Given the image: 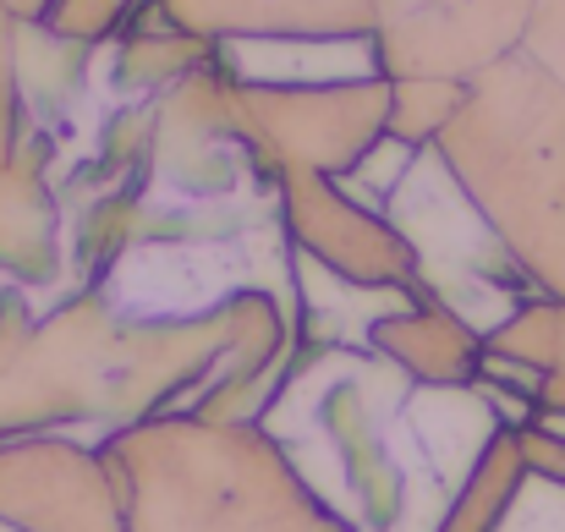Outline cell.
Returning <instances> with one entry per match:
<instances>
[{
    "instance_id": "1",
    "label": "cell",
    "mask_w": 565,
    "mask_h": 532,
    "mask_svg": "<svg viewBox=\"0 0 565 532\" xmlns=\"http://www.w3.org/2000/svg\"><path fill=\"white\" fill-rule=\"evenodd\" d=\"M297 347V308L275 291H231L209 313H127L105 286L55 302L0 297V445L121 428L198 412L253 423Z\"/></svg>"
},
{
    "instance_id": "2",
    "label": "cell",
    "mask_w": 565,
    "mask_h": 532,
    "mask_svg": "<svg viewBox=\"0 0 565 532\" xmlns=\"http://www.w3.org/2000/svg\"><path fill=\"white\" fill-rule=\"evenodd\" d=\"M253 423L352 532H439L494 434L511 428L483 384H417L369 347L313 341L291 347Z\"/></svg>"
},
{
    "instance_id": "3",
    "label": "cell",
    "mask_w": 565,
    "mask_h": 532,
    "mask_svg": "<svg viewBox=\"0 0 565 532\" xmlns=\"http://www.w3.org/2000/svg\"><path fill=\"white\" fill-rule=\"evenodd\" d=\"M127 532H352L264 423L171 412L99 439Z\"/></svg>"
},
{
    "instance_id": "4",
    "label": "cell",
    "mask_w": 565,
    "mask_h": 532,
    "mask_svg": "<svg viewBox=\"0 0 565 532\" xmlns=\"http://www.w3.org/2000/svg\"><path fill=\"white\" fill-rule=\"evenodd\" d=\"M544 297L565 302V83L527 50L483 66L434 138Z\"/></svg>"
},
{
    "instance_id": "5",
    "label": "cell",
    "mask_w": 565,
    "mask_h": 532,
    "mask_svg": "<svg viewBox=\"0 0 565 532\" xmlns=\"http://www.w3.org/2000/svg\"><path fill=\"white\" fill-rule=\"evenodd\" d=\"M384 220L406 236L417 258V291L461 313L478 336L500 330L511 313L544 297L516 264V253L500 242V231L483 220V209L467 198V187L450 177L434 143L417 149L412 171L384 203Z\"/></svg>"
},
{
    "instance_id": "6",
    "label": "cell",
    "mask_w": 565,
    "mask_h": 532,
    "mask_svg": "<svg viewBox=\"0 0 565 532\" xmlns=\"http://www.w3.org/2000/svg\"><path fill=\"white\" fill-rule=\"evenodd\" d=\"M275 203H280V231L297 258L313 269L358 286V291H417V258L406 236L384 220V209L352 198L335 177L319 171H280L275 177Z\"/></svg>"
},
{
    "instance_id": "7",
    "label": "cell",
    "mask_w": 565,
    "mask_h": 532,
    "mask_svg": "<svg viewBox=\"0 0 565 532\" xmlns=\"http://www.w3.org/2000/svg\"><path fill=\"white\" fill-rule=\"evenodd\" d=\"M6 532H127L121 489L94 439L39 434L0 445Z\"/></svg>"
},
{
    "instance_id": "8",
    "label": "cell",
    "mask_w": 565,
    "mask_h": 532,
    "mask_svg": "<svg viewBox=\"0 0 565 532\" xmlns=\"http://www.w3.org/2000/svg\"><path fill=\"white\" fill-rule=\"evenodd\" d=\"M55 138L33 132L17 155L0 160V286L28 297H66L72 258H66V203L61 181H50Z\"/></svg>"
},
{
    "instance_id": "9",
    "label": "cell",
    "mask_w": 565,
    "mask_h": 532,
    "mask_svg": "<svg viewBox=\"0 0 565 532\" xmlns=\"http://www.w3.org/2000/svg\"><path fill=\"white\" fill-rule=\"evenodd\" d=\"M203 44H275V39H374V0H154Z\"/></svg>"
},
{
    "instance_id": "10",
    "label": "cell",
    "mask_w": 565,
    "mask_h": 532,
    "mask_svg": "<svg viewBox=\"0 0 565 532\" xmlns=\"http://www.w3.org/2000/svg\"><path fill=\"white\" fill-rule=\"evenodd\" d=\"M369 352L395 362L417 384H478V373H483V336L461 313H450L428 297L374 319Z\"/></svg>"
},
{
    "instance_id": "11",
    "label": "cell",
    "mask_w": 565,
    "mask_h": 532,
    "mask_svg": "<svg viewBox=\"0 0 565 532\" xmlns=\"http://www.w3.org/2000/svg\"><path fill=\"white\" fill-rule=\"evenodd\" d=\"M483 357L544 373L539 417H565V302L555 297L527 302L522 313H511L500 330L483 336Z\"/></svg>"
},
{
    "instance_id": "12",
    "label": "cell",
    "mask_w": 565,
    "mask_h": 532,
    "mask_svg": "<svg viewBox=\"0 0 565 532\" xmlns=\"http://www.w3.org/2000/svg\"><path fill=\"white\" fill-rule=\"evenodd\" d=\"M527 483V461H522V445H516V428H500L494 445L483 450V461L472 467L467 489L456 494V506L445 511L439 532H500L505 511L516 506Z\"/></svg>"
},
{
    "instance_id": "13",
    "label": "cell",
    "mask_w": 565,
    "mask_h": 532,
    "mask_svg": "<svg viewBox=\"0 0 565 532\" xmlns=\"http://www.w3.org/2000/svg\"><path fill=\"white\" fill-rule=\"evenodd\" d=\"M500 532H565V489L527 472V483H522L516 506L505 511Z\"/></svg>"
},
{
    "instance_id": "14",
    "label": "cell",
    "mask_w": 565,
    "mask_h": 532,
    "mask_svg": "<svg viewBox=\"0 0 565 532\" xmlns=\"http://www.w3.org/2000/svg\"><path fill=\"white\" fill-rule=\"evenodd\" d=\"M522 50H527L544 72H555L565 83V0H539V6H533V22H527Z\"/></svg>"
},
{
    "instance_id": "15",
    "label": "cell",
    "mask_w": 565,
    "mask_h": 532,
    "mask_svg": "<svg viewBox=\"0 0 565 532\" xmlns=\"http://www.w3.org/2000/svg\"><path fill=\"white\" fill-rule=\"evenodd\" d=\"M516 445H522V461H527L533 478H550V483L565 489V434L544 428V423L533 417V423L516 428Z\"/></svg>"
},
{
    "instance_id": "16",
    "label": "cell",
    "mask_w": 565,
    "mask_h": 532,
    "mask_svg": "<svg viewBox=\"0 0 565 532\" xmlns=\"http://www.w3.org/2000/svg\"><path fill=\"white\" fill-rule=\"evenodd\" d=\"M0 297H6V286H0Z\"/></svg>"
}]
</instances>
